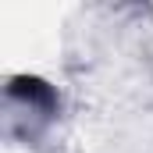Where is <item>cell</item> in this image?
<instances>
[{
	"label": "cell",
	"mask_w": 153,
	"mask_h": 153,
	"mask_svg": "<svg viewBox=\"0 0 153 153\" xmlns=\"http://www.w3.org/2000/svg\"><path fill=\"white\" fill-rule=\"evenodd\" d=\"M7 93H11L14 100H22V103L39 107V111H53V107H57V93H53V85L43 82V78H36V75H14L11 85H7Z\"/></svg>",
	"instance_id": "obj_1"
}]
</instances>
